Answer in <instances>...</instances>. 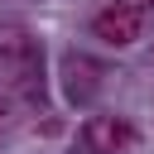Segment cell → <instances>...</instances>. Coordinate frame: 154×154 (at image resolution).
Wrapping results in <instances>:
<instances>
[{"label": "cell", "mask_w": 154, "mask_h": 154, "mask_svg": "<svg viewBox=\"0 0 154 154\" xmlns=\"http://www.w3.org/2000/svg\"><path fill=\"white\" fill-rule=\"evenodd\" d=\"M91 34L106 43V48H130L140 34H144V10L130 5V0H116L106 10L91 14Z\"/></svg>", "instance_id": "obj_1"}, {"label": "cell", "mask_w": 154, "mask_h": 154, "mask_svg": "<svg viewBox=\"0 0 154 154\" xmlns=\"http://www.w3.org/2000/svg\"><path fill=\"white\" fill-rule=\"evenodd\" d=\"M38 67H43V58L29 34H0V77L10 87H34Z\"/></svg>", "instance_id": "obj_2"}, {"label": "cell", "mask_w": 154, "mask_h": 154, "mask_svg": "<svg viewBox=\"0 0 154 154\" xmlns=\"http://www.w3.org/2000/svg\"><path fill=\"white\" fill-rule=\"evenodd\" d=\"M82 144L91 154H125L135 144V125L125 116H87L82 125Z\"/></svg>", "instance_id": "obj_3"}, {"label": "cell", "mask_w": 154, "mask_h": 154, "mask_svg": "<svg viewBox=\"0 0 154 154\" xmlns=\"http://www.w3.org/2000/svg\"><path fill=\"white\" fill-rule=\"evenodd\" d=\"M5 120H10V101L0 96V125H5Z\"/></svg>", "instance_id": "obj_4"}, {"label": "cell", "mask_w": 154, "mask_h": 154, "mask_svg": "<svg viewBox=\"0 0 154 154\" xmlns=\"http://www.w3.org/2000/svg\"><path fill=\"white\" fill-rule=\"evenodd\" d=\"M130 5H140V10H149V5H154V0H130Z\"/></svg>", "instance_id": "obj_5"}]
</instances>
